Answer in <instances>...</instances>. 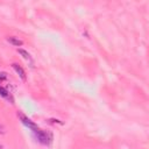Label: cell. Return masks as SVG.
Segmentation results:
<instances>
[{
	"label": "cell",
	"instance_id": "6da1fadb",
	"mask_svg": "<svg viewBox=\"0 0 149 149\" xmlns=\"http://www.w3.org/2000/svg\"><path fill=\"white\" fill-rule=\"evenodd\" d=\"M33 134L35 135L36 140H37L40 143L44 144V146H50L51 142H52V140H54L52 134H51L50 132L43 130V129H41V128H38V129H37L36 132H34Z\"/></svg>",
	"mask_w": 149,
	"mask_h": 149
},
{
	"label": "cell",
	"instance_id": "7a4b0ae2",
	"mask_svg": "<svg viewBox=\"0 0 149 149\" xmlns=\"http://www.w3.org/2000/svg\"><path fill=\"white\" fill-rule=\"evenodd\" d=\"M17 116L20 118L21 122H22V123H23V125H24L27 128H29V129H30L33 133H34V132H36V130L40 128V127H38V126H37V125L34 122V121H31V119H29V118H28L27 115H24L23 113L17 112Z\"/></svg>",
	"mask_w": 149,
	"mask_h": 149
},
{
	"label": "cell",
	"instance_id": "3957f363",
	"mask_svg": "<svg viewBox=\"0 0 149 149\" xmlns=\"http://www.w3.org/2000/svg\"><path fill=\"white\" fill-rule=\"evenodd\" d=\"M12 68L15 70V72L19 74V77H20L22 80H26V79H27L26 72H24V70H23V68H22L21 65H19L17 63H13V64H12Z\"/></svg>",
	"mask_w": 149,
	"mask_h": 149
},
{
	"label": "cell",
	"instance_id": "277c9868",
	"mask_svg": "<svg viewBox=\"0 0 149 149\" xmlns=\"http://www.w3.org/2000/svg\"><path fill=\"white\" fill-rule=\"evenodd\" d=\"M6 40H7L8 43H10V44L14 45V47H21V45L23 44V41L20 40L19 37H16V36H8Z\"/></svg>",
	"mask_w": 149,
	"mask_h": 149
},
{
	"label": "cell",
	"instance_id": "5b68a950",
	"mask_svg": "<svg viewBox=\"0 0 149 149\" xmlns=\"http://www.w3.org/2000/svg\"><path fill=\"white\" fill-rule=\"evenodd\" d=\"M0 97H2V98H6V99H10V101L13 102V98H12V95L9 94V92L3 87V86H0Z\"/></svg>",
	"mask_w": 149,
	"mask_h": 149
},
{
	"label": "cell",
	"instance_id": "8992f818",
	"mask_svg": "<svg viewBox=\"0 0 149 149\" xmlns=\"http://www.w3.org/2000/svg\"><path fill=\"white\" fill-rule=\"evenodd\" d=\"M17 52H19L24 59H27V61H31V56H30V54H29L27 50H24V49H22V48H17Z\"/></svg>",
	"mask_w": 149,
	"mask_h": 149
},
{
	"label": "cell",
	"instance_id": "52a82bcc",
	"mask_svg": "<svg viewBox=\"0 0 149 149\" xmlns=\"http://www.w3.org/2000/svg\"><path fill=\"white\" fill-rule=\"evenodd\" d=\"M5 79H7V73L6 72H0V83Z\"/></svg>",
	"mask_w": 149,
	"mask_h": 149
},
{
	"label": "cell",
	"instance_id": "ba28073f",
	"mask_svg": "<svg viewBox=\"0 0 149 149\" xmlns=\"http://www.w3.org/2000/svg\"><path fill=\"white\" fill-rule=\"evenodd\" d=\"M0 149H3V147H2V146H1V144H0Z\"/></svg>",
	"mask_w": 149,
	"mask_h": 149
}]
</instances>
